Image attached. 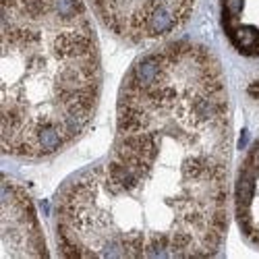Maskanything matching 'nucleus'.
I'll return each instance as SVG.
<instances>
[{
  "instance_id": "obj_1",
  "label": "nucleus",
  "mask_w": 259,
  "mask_h": 259,
  "mask_svg": "<svg viewBox=\"0 0 259 259\" xmlns=\"http://www.w3.org/2000/svg\"><path fill=\"white\" fill-rule=\"evenodd\" d=\"M230 110L220 64L177 41L128 71L114 147L64 187L62 255H213L226 230Z\"/></svg>"
},
{
  "instance_id": "obj_2",
  "label": "nucleus",
  "mask_w": 259,
  "mask_h": 259,
  "mask_svg": "<svg viewBox=\"0 0 259 259\" xmlns=\"http://www.w3.org/2000/svg\"><path fill=\"white\" fill-rule=\"evenodd\" d=\"M100 94V52L81 0H3V149L46 158L77 139Z\"/></svg>"
},
{
  "instance_id": "obj_3",
  "label": "nucleus",
  "mask_w": 259,
  "mask_h": 259,
  "mask_svg": "<svg viewBox=\"0 0 259 259\" xmlns=\"http://www.w3.org/2000/svg\"><path fill=\"white\" fill-rule=\"evenodd\" d=\"M98 17L124 39H156L175 31L195 0H90Z\"/></svg>"
},
{
  "instance_id": "obj_4",
  "label": "nucleus",
  "mask_w": 259,
  "mask_h": 259,
  "mask_svg": "<svg viewBox=\"0 0 259 259\" xmlns=\"http://www.w3.org/2000/svg\"><path fill=\"white\" fill-rule=\"evenodd\" d=\"M3 255H48L29 197L9 181L3 183Z\"/></svg>"
}]
</instances>
